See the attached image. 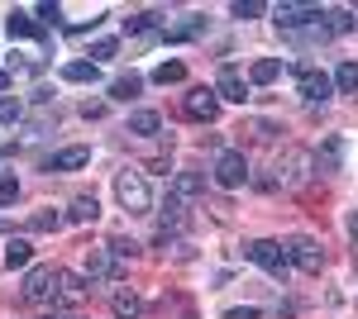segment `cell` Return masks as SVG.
Here are the masks:
<instances>
[{"label":"cell","mask_w":358,"mask_h":319,"mask_svg":"<svg viewBox=\"0 0 358 319\" xmlns=\"http://www.w3.org/2000/svg\"><path fill=\"white\" fill-rule=\"evenodd\" d=\"M57 291H62V272L57 267H29V276H24L29 305H57Z\"/></svg>","instance_id":"cell-2"},{"label":"cell","mask_w":358,"mask_h":319,"mask_svg":"<svg viewBox=\"0 0 358 319\" xmlns=\"http://www.w3.org/2000/svg\"><path fill=\"white\" fill-rule=\"evenodd\" d=\"M287 248V262L301 267L306 276H320V267H325V253H320V243L310 239V234H292V239L282 243Z\"/></svg>","instance_id":"cell-3"},{"label":"cell","mask_w":358,"mask_h":319,"mask_svg":"<svg viewBox=\"0 0 358 319\" xmlns=\"http://www.w3.org/2000/svg\"><path fill=\"white\" fill-rule=\"evenodd\" d=\"M96 214H101L96 195H72V205H67V219L72 224H96Z\"/></svg>","instance_id":"cell-15"},{"label":"cell","mask_w":358,"mask_h":319,"mask_svg":"<svg viewBox=\"0 0 358 319\" xmlns=\"http://www.w3.org/2000/svg\"><path fill=\"white\" fill-rule=\"evenodd\" d=\"M153 24H158V15H153V10H148V15H134V20H124L129 34H143V29H153Z\"/></svg>","instance_id":"cell-31"},{"label":"cell","mask_w":358,"mask_h":319,"mask_svg":"<svg viewBox=\"0 0 358 319\" xmlns=\"http://www.w3.org/2000/svg\"><path fill=\"white\" fill-rule=\"evenodd\" d=\"M229 15H234V20H258V15H263V5H258V0H234V5H229Z\"/></svg>","instance_id":"cell-27"},{"label":"cell","mask_w":358,"mask_h":319,"mask_svg":"<svg viewBox=\"0 0 358 319\" xmlns=\"http://www.w3.org/2000/svg\"><path fill=\"white\" fill-rule=\"evenodd\" d=\"M48 319H77V315H48Z\"/></svg>","instance_id":"cell-37"},{"label":"cell","mask_w":358,"mask_h":319,"mask_svg":"<svg viewBox=\"0 0 358 319\" xmlns=\"http://www.w3.org/2000/svg\"><path fill=\"white\" fill-rule=\"evenodd\" d=\"M29 258H34L29 239H10L5 243V267H10V272H15V267H29Z\"/></svg>","instance_id":"cell-20"},{"label":"cell","mask_w":358,"mask_h":319,"mask_svg":"<svg viewBox=\"0 0 358 319\" xmlns=\"http://www.w3.org/2000/svg\"><path fill=\"white\" fill-rule=\"evenodd\" d=\"M296 91H301V101H310V105H325L334 96V77H325L320 67H296Z\"/></svg>","instance_id":"cell-6"},{"label":"cell","mask_w":358,"mask_h":319,"mask_svg":"<svg viewBox=\"0 0 358 319\" xmlns=\"http://www.w3.org/2000/svg\"><path fill=\"white\" fill-rule=\"evenodd\" d=\"M273 20H277V29H287V34H296V29H306L310 20H320V5H277L273 10Z\"/></svg>","instance_id":"cell-9"},{"label":"cell","mask_w":358,"mask_h":319,"mask_svg":"<svg viewBox=\"0 0 358 319\" xmlns=\"http://www.w3.org/2000/svg\"><path fill=\"white\" fill-rule=\"evenodd\" d=\"M57 224H62V214H57V210H38L34 219H29V229H38V234H48V229H57Z\"/></svg>","instance_id":"cell-26"},{"label":"cell","mask_w":358,"mask_h":319,"mask_svg":"<svg viewBox=\"0 0 358 319\" xmlns=\"http://www.w3.org/2000/svg\"><path fill=\"white\" fill-rule=\"evenodd\" d=\"M253 315H258L253 305H244V310H224V319H253Z\"/></svg>","instance_id":"cell-34"},{"label":"cell","mask_w":358,"mask_h":319,"mask_svg":"<svg viewBox=\"0 0 358 319\" xmlns=\"http://www.w3.org/2000/svg\"><path fill=\"white\" fill-rule=\"evenodd\" d=\"M115 53H120V43H115V38H101V43L91 48V62L101 67V62H106V57H115Z\"/></svg>","instance_id":"cell-28"},{"label":"cell","mask_w":358,"mask_h":319,"mask_svg":"<svg viewBox=\"0 0 358 319\" xmlns=\"http://www.w3.org/2000/svg\"><path fill=\"white\" fill-rule=\"evenodd\" d=\"M129 129H134V133H143V138H153V133L163 129V119H158L153 110H134V114H129Z\"/></svg>","instance_id":"cell-21"},{"label":"cell","mask_w":358,"mask_h":319,"mask_svg":"<svg viewBox=\"0 0 358 319\" xmlns=\"http://www.w3.org/2000/svg\"><path fill=\"white\" fill-rule=\"evenodd\" d=\"M15 119H24V105L20 101H0V124H15Z\"/></svg>","instance_id":"cell-30"},{"label":"cell","mask_w":358,"mask_h":319,"mask_svg":"<svg viewBox=\"0 0 358 319\" xmlns=\"http://www.w3.org/2000/svg\"><path fill=\"white\" fill-rule=\"evenodd\" d=\"M86 162H91V148H62V153H53L43 167H48V172H77Z\"/></svg>","instance_id":"cell-14"},{"label":"cell","mask_w":358,"mask_h":319,"mask_svg":"<svg viewBox=\"0 0 358 319\" xmlns=\"http://www.w3.org/2000/svg\"><path fill=\"white\" fill-rule=\"evenodd\" d=\"M62 81H77V86L101 81V67H96V62H67V67H62Z\"/></svg>","instance_id":"cell-19"},{"label":"cell","mask_w":358,"mask_h":319,"mask_svg":"<svg viewBox=\"0 0 358 319\" xmlns=\"http://www.w3.org/2000/svg\"><path fill=\"white\" fill-rule=\"evenodd\" d=\"M115 200H120V210H129V214L153 210V191H148V181H143V172H134V167L115 172Z\"/></svg>","instance_id":"cell-1"},{"label":"cell","mask_w":358,"mask_h":319,"mask_svg":"<svg viewBox=\"0 0 358 319\" xmlns=\"http://www.w3.org/2000/svg\"><path fill=\"white\" fill-rule=\"evenodd\" d=\"M5 29H10V38H43V34H48V29L38 24V15H34V10H10Z\"/></svg>","instance_id":"cell-13"},{"label":"cell","mask_w":358,"mask_h":319,"mask_svg":"<svg viewBox=\"0 0 358 319\" xmlns=\"http://www.w3.org/2000/svg\"><path fill=\"white\" fill-rule=\"evenodd\" d=\"M115 272H120V262H115V248H110V243L86 253V276H91V281H110Z\"/></svg>","instance_id":"cell-11"},{"label":"cell","mask_w":358,"mask_h":319,"mask_svg":"<svg viewBox=\"0 0 358 319\" xmlns=\"http://www.w3.org/2000/svg\"><path fill=\"white\" fill-rule=\"evenodd\" d=\"M215 96L220 101H234V105H244L248 101V81L239 67H220V77H215Z\"/></svg>","instance_id":"cell-10"},{"label":"cell","mask_w":358,"mask_h":319,"mask_svg":"<svg viewBox=\"0 0 358 319\" xmlns=\"http://www.w3.org/2000/svg\"><path fill=\"white\" fill-rule=\"evenodd\" d=\"M182 114L196 119V124H215V114H220V96H215V86H196V91H187Z\"/></svg>","instance_id":"cell-5"},{"label":"cell","mask_w":358,"mask_h":319,"mask_svg":"<svg viewBox=\"0 0 358 319\" xmlns=\"http://www.w3.org/2000/svg\"><path fill=\"white\" fill-rule=\"evenodd\" d=\"M110 310H115V319H138V315H143V300H138L134 291H115Z\"/></svg>","instance_id":"cell-17"},{"label":"cell","mask_w":358,"mask_h":319,"mask_svg":"<svg viewBox=\"0 0 358 319\" xmlns=\"http://www.w3.org/2000/svg\"><path fill=\"white\" fill-rule=\"evenodd\" d=\"M325 24H330V34H349L354 29V15L349 10H325Z\"/></svg>","instance_id":"cell-24"},{"label":"cell","mask_w":358,"mask_h":319,"mask_svg":"<svg viewBox=\"0 0 358 319\" xmlns=\"http://www.w3.org/2000/svg\"><path fill=\"white\" fill-rule=\"evenodd\" d=\"M34 15H38V20H48V24H53V20H57V15H62V10H57L53 0H43V5H38V10H34Z\"/></svg>","instance_id":"cell-33"},{"label":"cell","mask_w":358,"mask_h":319,"mask_svg":"<svg viewBox=\"0 0 358 319\" xmlns=\"http://www.w3.org/2000/svg\"><path fill=\"white\" fill-rule=\"evenodd\" d=\"M349 234H354V243H358V210L349 214Z\"/></svg>","instance_id":"cell-35"},{"label":"cell","mask_w":358,"mask_h":319,"mask_svg":"<svg viewBox=\"0 0 358 319\" xmlns=\"http://www.w3.org/2000/svg\"><path fill=\"white\" fill-rule=\"evenodd\" d=\"M138 86H143V81H138L134 72H129V77H115V81H110V96H115V101H134Z\"/></svg>","instance_id":"cell-23"},{"label":"cell","mask_w":358,"mask_h":319,"mask_svg":"<svg viewBox=\"0 0 358 319\" xmlns=\"http://www.w3.org/2000/svg\"><path fill=\"white\" fill-rule=\"evenodd\" d=\"M310 167H315V158L306 153V148H287L282 153V162H277V186H306V177H310Z\"/></svg>","instance_id":"cell-4"},{"label":"cell","mask_w":358,"mask_h":319,"mask_svg":"<svg viewBox=\"0 0 358 319\" xmlns=\"http://www.w3.org/2000/svg\"><path fill=\"white\" fill-rule=\"evenodd\" d=\"M201 191H206V177H201V172H177V177H172V186H167V200L187 205V200H196Z\"/></svg>","instance_id":"cell-12"},{"label":"cell","mask_w":358,"mask_h":319,"mask_svg":"<svg viewBox=\"0 0 358 319\" xmlns=\"http://www.w3.org/2000/svg\"><path fill=\"white\" fill-rule=\"evenodd\" d=\"M86 300V281L82 276H72V272H62V291H57V305H82Z\"/></svg>","instance_id":"cell-18"},{"label":"cell","mask_w":358,"mask_h":319,"mask_svg":"<svg viewBox=\"0 0 358 319\" xmlns=\"http://www.w3.org/2000/svg\"><path fill=\"white\" fill-rule=\"evenodd\" d=\"M277 77H282V62H277V57H258V62L248 67V81H253V86H273Z\"/></svg>","instance_id":"cell-16"},{"label":"cell","mask_w":358,"mask_h":319,"mask_svg":"<svg viewBox=\"0 0 358 319\" xmlns=\"http://www.w3.org/2000/svg\"><path fill=\"white\" fill-rule=\"evenodd\" d=\"M5 86H10V72H0V91H5Z\"/></svg>","instance_id":"cell-36"},{"label":"cell","mask_w":358,"mask_h":319,"mask_svg":"<svg viewBox=\"0 0 358 319\" xmlns=\"http://www.w3.org/2000/svg\"><path fill=\"white\" fill-rule=\"evenodd\" d=\"M215 181H220L224 191H239L248 181V162L239 148H224L220 158H215Z\"/></svg>","instance_id":"cell-8"},{"label":"cell","mask_w":358,"mask_h":319,"mask_svg":"<svg viewBox=\"0 0 358 319\" xmlns=\"http://www.w3.org/2000/svg\"><path fill=\"white\" fill-rule=\"evenodd\" d=\"M15 195H20V181L15 177H0V205H10Z\"/></svg>","instance_id":"cell-32"},{"label":"cell","mask_w":358,"mask_h":319,"mask_svg":"<svg viewBox=\"0 0 358 319\" xmlns=\"http://www.w3.org/2000/svg\"><path fill=\"white\" fill-rule=\"evenodd\" d=\"M339 153H344V143H339V138H330V143H325V153H320L325 172H334V167H339Z\"/></svg>","instance_id":"cell-29"},{"label":"cell","mask_w":358,"mask_h":319,"mask_svg":"<svg viewBox=\"0 0 358 319\" xmlns=\"http://www.w3.org/2000/svg\"><path fill=\"white\" fill-rule=\"evenodd\" d=\"M244 253L263 267V272H273V276H287V267H292V262H287V248H282L277 239H253Z\"/></svg>","instance_id":"cell-7"},{"label":"cell","mask_w":358,"mask_h":319,"mask_svg":"<svg viewBox=\"0 0 358 319\" xmlns=\"http://www.w3.org/2000/svg\"><path fill=\"white\" fill-rule=\"evenodd\" d=\"M187 77V67H182V62H163V67H153V81H158V86H167V81H182Z\"/></svg>","instance_id":"cell-25"},{"label":"cell","mask_w":358,"mask_h":319,"mask_svg":"<svg viewBox=\"0 0 358 319\" xmlns=\"http://www.w3.org/2000/svg\"><path fill=\"white\" fill-rule=\"evenodd\" d=\"M334 86H339L344 96H354V91H358V62H339V72H334Z\"/></svg>","instance_id":"cell-22"}]
</instances>
